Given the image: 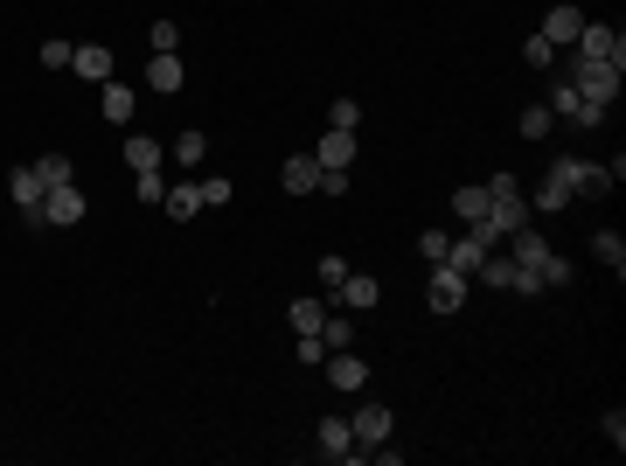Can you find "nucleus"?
Here are the masks:
<instances>
[{
	"label": "nucleus",
	"instance_id": "obj_1",
	"mask_svg": "<svg viewBox=\"0 0 626 466\" xmlns=\"http://www.w3.org/2000/svg\"><path fill=\"white\" fill-rule=\"evenodd\" d=\"M508 258H515L536 286H564V279H571V258H557V251H550L529 223H522V230H508Z\"/></svg>",
	"mask_w": 626,
	"mask_h": 466
},
{
	"label": "nucleus",
	"instance_id": "obj_2",
	"mask_svg": "<svg viewBox=\"0 0 626 466\" xmlns=\"http://www.w3.org/2000/svg\"><path fill=\"white\" fill-rule=\"evenodd\" d=\"M620 70H626V63H599V56H571V70H564V77H571V84H578V91H585V98H592L599 112H613V105H620Z\"/></svg>",
	"mask_w": 626,
	"mask_h": 466
},
{
	"label": "nucleus",
	"instance_id": "obj_3",
	"mask_svg": "<svg viewBox=\"0 0 626 466\" xmlns=\"http://www.w3.org/2000/svg\"><path fill=\"white\" fill-rule=\"evenodd\" d=\"M467 272H453V265H432V279H425V307L432 313H460L467 307Z\"/></svg>",
	"mask_w": 626,
	"mask_h": 466
},
{
	"label": "nucleus",
	"instance_id": "obj_4",
	"mask_svg": "<svg viewBox=\"0 0 626 466\" xmlns=\"http://www.w3.org/2000/svg\"><path fill=\"white\" fill-rule=\"evenodd\" d=\"M84 216H91V195H84L77 181H63V188H49V202H42V216H35V223L70 230V223H84Z\"/></svg>",
	"mask_w": 626,
	"mask_h": 466
},
{
	"label": "nucleus",
	"instance_id": "obj_5",
	"mask_svg": "<svg viewBox=\"0 0 626 466\" xmlns=\"http://www.w3.org/2000/svg\"><path fill=\"white\" fill-rule=\"evenodd\" d=\"M550 174H564V181H571V195H606V188H613V174H606L599 160H585V154L550 160Z\"/></svg>",
	"mask_w": 626,
	"mask_h": 466
},
{
	"label": "nucleus",
	"instance_id": "obj_6",
	"mask_svg": "<svg viewBox=\"0 0 626 466\" xmlns=\"http://www.w3.org/2000/svg\"><path fill=\"white\" fill-rule=\"evenodd\" d=\"M550 119H571V126H599L606 112H599V105H592V98H585V91H578L571 77H557V91H550Z\"/></svg>",
	"mask_w": 626,
	"mask_h": 466
},
{
	"label": "nucleus",
	"instance_id": "obj_7",
	"mask_svg": "<svg viewBox=\"0 0 626 466\" xmlns=\"http://www.w3.org/2000/svg\"><path fill=\"white\" fill-rule=\"evenodd\" d=\"M571 49H578V56H599V63H626V35L620 28H606V21H585Z\"/></svg>",
	"mask_w": 626,
	"mask_h": 466
},
{
	"label": "nucleus",
	"instance_id": "obj_8",
	"mask_svg": "<svg viewBox=\"0 0 626 466\" xmlns=\"http://www.w3.org/2000/svg\"><path fill=\"white\" fill-rule=\"evenodd\" d=\"M7 195H14V209L35 223V216H42V202H49V181H42V167H14V174H7Z\"/></svg>",
	"mask_w": 626,
	"mask_h": 466
},
{
	"label": "nucleus",
	"instance_id": "obj_9",
	"mask_svg": "<svg viewBox=\"0 0 626 466\" xmlns=\"http://www.w3.org/2000/svg\"><path fill=\"white\" fill-rule=\"evenodd\" d=\"M578 28H585V14H578L571 0H557V7L543 14V28H536V35H543L550 49H571V42H578Z\"/></svg>",
	"mask_w": 626,
	"mask_h": 466
},
{
	"label": "nucleus",
	"instance_id": "obj_10",
	"mask_svg": "<svg viewBox=\"0 0 626 466\" xmlns=\"http://www.w3.org/2000/svg\"><path fill=\"white\" fill-rule=\"evenodd\" d=\"M327 300H341V307H348V313H369V307H376V300H383V286H376L369 272H355V265H348V279H341V286H334Z\"/></svg>",
	"mask_w": 626,
	"mask_h": 466
},
{
	"label": "nucleus",
	"instance_id": "obj_11",
	"mask_svg": "<svg viewBox=\"0 0 626 466\" xmlns=\"http://www.w3.org/2000/svg\"><path fill=\"white\" fill-rule=\"evenodd\" d=\"M327 383H334V390H369V362H362L355 348H334V355H327Z\"/></svg>",
	"mask_w": 626,
	"mask_h": 466
},
{
	"label": "nucleus",
	"instance_id": "obj_12",
	"mask_svg": "<svg viewBox=\"0 0 626 466\" xmlns=\"http://www.w3.org/2000/svg\"><path fill=\"white\" fill-rule=\"evenodd\" d=\"M313 446H320V460H348L355 453V425L348 418H320L313 425Z\"/></svg>",
	"mask_w": 626,
	"mask_h": 466
},
{
	"label": "nucleus",
	"instance_id": "obj_13",
	"mask_svg": "<svg viewBox=\"0 0 626 466\" xmlns=\"http://www.w3.org/2000/svg\"><path fill=\"white\" fill-rule=\"evenodd\" d=\"M70 70H77V77H91V84H112V49H105V42H77Z\"/></svg>",
	"mask_w": 626,
	"mask_h": 466
},
{
	"label": "nucleus",
	"instance_id": "obj_14",
	"mask_svg": "<svg viewBox=\"0 0 626 466\" xmlns=\"http://www.w3.org/2000/svg\"><path fill=\"white\" fill-rule=\"evenodd\" d=\"M348 425H355V446H383L390 439V404H362Z\"/></svg>",
	"mask_w": 626,
	"mask_h": 466
},
{
	"label": "nucleus",
	"instance_id": "obj_15",
	"mask_svg": "<svg viewBox=\"0 0 626 466\" xmlns=\"http://www.w3.org/2000/svg\"><path fill=\"white\" fill-rule=\"evenodd\" d=\"M320 167H355V133H341V126H327L320 133V147H313Z\"/></svg>",
	"mask_w": 626,
	"mask_h": 466
},
{
	"label": "nucleus",
	"instance_id": "obj_16",
	"mask_svg": "<svg viewBox=\"0 0 626 466\" xmlns=\"http://www.w3.org/2000/svg\"><path fill=\"white\" fill-rule=\"evenodd\" d=\"M279 181H286V195H320V160H313V154L286 160V167H279Z\"/></svg>",
	"mask_w": 626,
	"mask_h": 466
},
{
	"label": "nucleus",
	"instance_id": "obj_17",
	"mask_svg": "<svg viewBox=\"0 0 626 466\" xmlns=\"http://www.w3.org/2000/svg\"><path fill=\"white\" fill-rule=\"evenodd\" d=\"M181 84H188V70H181V56H147V91H167V98H174Z\"/></svg>",
	"mask_w": 626,
	"mask_h": 466
},
{
	"label": "nucleus",
	"instance_id": "obj_18",
	"mask_svg": "<svg viewBox=\"0 0 626 466\" xmlns=\"http://www.w3.org/2000/svg\"><path fill=\"white\" fill-rule=\"evenodd\" d=\"M133 112H140L133 84H119V77H112V84H105V119H112V126H133Z\"/></svg>",
	"mask_w": 626,
	"mask_h": 466
},
{
	"label": "nucleus",
	"instance_id": "obj_19",
	"mask_svg": "<svg viewBox=\"0 0 626 466\" xmlns=\"http://www.w3.org/2000/svg\"><path fill=\"white\" fill-rule=\"evenodd\" d=\"M480 258H487V244H480L473 230H467V237H453V244H446V265H453V272H467V279L480 272Z\"/></svg>",
	"mask_w": 626,
	"mask_h": 466
},
{
	"label": "nucleus",
	"instance_id": "obj_20",
	"mask_svg": "<svg viewBox=\"0 0 626 466\" xmlns=\"http://www.w3.org/2000/svg\"><path fill=\"white\" fill-rule=\"evenodd\" d=\"M571 202H578V195H571V181H564V174H543V188H536V202H529V209H550V216H557V209H571Z\"/></svg>",
	"mask_w": 626,
	"mask_h": 466
},
{
	"label": "nucleus",
	"instance_id": "obj_21",
	"mask_svg": "<svg viewBox=\"0 0 626 466\" xmlns=\"http://www.w3.org/2000/svg\"><path fill=\"white\" fill-rule=\"evenodd\" d=\"M167 216H174V223H188V216H202V188H195V181H181V188H167Z\"/></svg>",
	"mask_w": 626,
	"mask_h": 466
},
{
	"label": "nucleus",
	"instance_id": "obj_22",
	"mask_svg": "<svg viewBox=\"0 0 626 466\" xmlns=\"http://www.w3.org/2000/svg\"><path fill=\"white\" fill-rule=\"evenodd\" d=\"M126 167H133V174L160 167V140H147V133H126Z\"/></svg>",
	"mask_w": 626,
	"mask_h": 466
},
{
	"label": "nucleus",
	"instance_id": "obj_23",
	"mask_svg": "<svg viewBox=\"0 0 626 466\" xmlns=\"http://www.w3.org/2000/svg\"><path fill=\"white\" fill-rule=\"evenodd\" d=\"M286 320H293V334H320V320H327V300H293V307H286Z\"/></svg>",
	"mask_w": 626,
	"mask_h": 466
},
{
	"label": "nucleus",
	"instance_id": "obj_24",
	"mask_svg": "<svg viewBox=\"0 0 626 466\" xmlns=\"http://www.w3.org/2000/svg\"><path fill=\"white\" fill-rule=\"evenodd\" d=\"M592 251L613 265V279H626V237H620V230H599V237H592Z\"/></svg>",
	"mask_w": 626,
	"mask_h": 466
},
{
	"label": "nucleus",
	"instance_id": "obj_25",
	"mask_svg": "<svg viewBox=\"0 0 626 466\" xmlns=\"http://www.w3.org/2000/svg\"><path fill=\"white\" fill-rule=\"evenodd\" d=\"M320 341H327V355H334V348H355V320H348V313H327V320H320Z\"/></svg>",
	"mask_w": 626,
	"mask_h": 466
},
{
	"label": "nucleus",
	"instance_id": "obj_26",
	"mask_svg": "<svg viewBox=\"0 0 626 466\" xmlns=\"http://www.w3.org/2000/svg\"><path fill=\"white\" fill-rule=\"evenodd\" d=\"M453 216H460V223H480V216H487V188H453Z\"/></svg>",
	"mask_w": 626,
	"mask_h": 466
},
{
	"label": "nucleus",
	"instance_id": "obj_27",
	"mask_svg": "<svg viewBox=\"0 0 626 466\" xmlns=\"http://www.w3.org/2000/svg\"><path fill=\"white\" fill-rule=\"evenodd\" d=\"M195 188H202V209H230V195H237V188H230V174H202Z\"/></svg>",
	"mask_w": 626,
	"mask_h": 466
},
{
	"label": "nucleus",
	"instance_id": "obj_28",
	"mask_svg": "<svg viewBox=\"0 0 626 466\" xmlns=\"http://www.w3.org/2000/svg\"><path fill=\"white\" fill-rule=\"evenodd\" d=\"M174 160H181V167H202V160H209V133H181V140H174Z\"/></svg>",
	"mask_w": 626,
	"mask_h": 466
},
{
	"label": "nucleus",
	"instance_id": "obj_29",
	"mask_svg": "<svg viewBox=\"0 0 626 466\" xmlns=\"http://www.w3.org/2000/svg\"><path fill=\"white\" fill-rule=\"evenodd\" d=\"M522 63H529V70H557V49H550L543 35H529V42H522Z\"/></svg>",
	"mask_w": 626,
	"mask_h": 466
},
{
	"label": "nucleus",
	"instance_id": "obj_30",
	"mask_svg": "<svg viewBox=\"0 0 626 466\" xmlns=\"http://www.w3.org/2000/svg\"><path fill=\"white\" fill-rule=\"evenodd\" d=\"M515 126H522V140H550V105H529Z\"/></svg>",
	"mask_w": 626,
	"mask_h": 466
},
{
	"label": "nucleus",
	"instance_id": "obj_31",
	"mask_svg": "<svg viewBox=\"0 0 626 466\" xmlns=\"http://www.w3.org/2000/svg\"><path fill=\"white\" fill-rule=\"evenodd\" d=\"M35 167H42V181H49V188H63V181H77V167H70L63 154H42Z\"/></svg>",
	"mask_w": 626,
	"mask_h": 466
},
{
	"label": "nucleus",
	"instance_id": "obj_32",
	"mask_svg": "<svg viewBox=\"0 0 626 466\" xmlns=\"http://www.w3.org/2000/svg\"><path fill=\"white\" fill-rule=\"evenodd\" d=\"M147 42H154V56H174V49H181V28H174V21H154Z\"/></svg>",
	"mask_w": 626,
	"mask_h": 466
},
{
	"label": "nucleus",
	"instance_id": "obj_33",
	"mask_svg": "<svg viewBox=\"0 0 626 466\" xmlns=\"http://www.w3.org/2000/svg\"><path fill=\"white\" fill-rule=\"evenodd\" d=\"M133 195H140V202H167V181H160V167L133 174Z\"/></svg>",
	"mask_w": 626,
	"mask_h": 466
},
{
	"label": "nucleus",
	"instance_id": "obj_34",
	"mask_svg": "<svg viewBox=\"0 0 626 466\" xmlns=\"http://www.w3.org/2000/svg\"><path fill=\"white\" fill-rule=\"evenodd\" d=\"M70 56H77V42H63V35L42 42V63H49V70H70Z\"/></svg>",
	"mask_w": 626,
	"mask_h": 466
},
{
	"label": "nucleus",
	"instance_id": "obj_35",
	"mask_svg": "<svg viewBox=\"0 0 626 466\" xmlns=\"http://www.w3.org/2000/svg\"><path fill=\"white\" fill-rule=\"evenodd\" d=\"M327 126H341V133H355V126H362V105H355V98H334V112H327Z\"/></svg>",
	"mask_w": 626,
	"mask_h": 466
},
{
	"label": "nucleus",
	"instance_id": "obj_36",
	"mask_svg": "<svg viewBox=\"0 0 626 466\" xmlns=\"http://www.w3.org/2000/svg\"><path fill=\"white\" fill-rule=\"evenodd\" d=\"M313 279H320V286H327V293H334V286H341V279H348V258H334V251H327V258H320V265H313Z\"/></svg>",
	"mask_w": 626,
	"mask_h": 466
},
{
	"label": "nucleus",
	"instance_id": "obj_37",
	"mask_svg": "<svg viewBox=\"0 0 626 466\" xmlns=\"http://www.w3.org/2000/svg\"><path fill=\"white\" fill-rule=\"evenodd\" d=\"M446 244H453V230H425V237H418V251H425L432 265H446Z\"/></svg>",
	"mask_w": 626,
	"mask_h": 466
},
{
	"label": "nucleus",
	"instance_id": "obj_38",
	"mask_svg": "<svg viewBox=\"0 0 626 466\" xmlns=\"http://www.w3.org/2000/svg\"><path fill=\"white\" fill-rule=\"evenodd\" d=\"M320 195H348V167H320Z\"/></svg>",
	"mask_w": 626,
	"mask_h": 466
},
{
	"label": "nucleus",
	"instance_id": "obj_39",
	"mask_svg": "<svg viewBox=\"0 0 626 466\" xmlns=\"http://www.w3.org/2000/svg\"><path fill=\"white\" fill-rule=\"evenodd\" d=\"M293 355H300V362H327V341H320V334H300V348H293Z\"/></svg>",
	"mask_w": 626,
	"mask_h": 466
},
{
	"label": "nucleus",
	"instance_id": "obj_40",
	"mask_svg": "<svg viewBox=\"0 0 626 466\" xmlns=\"http://www.w3.org/2000/svg\"><path fill=\"white\" fill-rule=\"evenodd\" d=\"M606 439H613V453L626 446V411H606Z\"/></svg>",
	"mask_w": 626,
	"mask_h": 466
}]
</instances>
